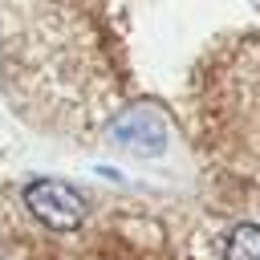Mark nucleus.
<instances>
[{
    "label": "nucleus",
    "mask_w": 260,
    "mask_h": 260,
    "mask_svg": "<svg viewBox=\"0 0 260 260\" xmlns=\"http://www.w3.org/2000/svg\"><path fill=\"white\" fill-rule=\"evenodd\" d=\"M73 244L69 260H223V228L207 232L187 215H154L142 207L114 211L110 228H89Z\"/></svg>",
    "instance_id": "1"
},
{
    "label": "nucleus",
    "mask_w": 260,
    "mask_h": 260,
    "mask_svg": "<svg viewBox=\"0 0 260 260\" xmlns=\"http://www.w3.org/2000/svg\"><path fill=\"white\" fill-rule=\"evenodd\" d=\"M24 207H28V215L41 228L61 232V236L85 228L89 223V211H93L89 199L73 183H61V179H32L24 187Z\"/></svg>",
    "instance_id": "2"
},
{
    "label": "nucleus",
    "mask_w": 260,
    "mask_h": 260,
    "mask_svg": "<svg viewBox=\"0 0 260 260\" xmlns=\"http://www.w3.org/2000/svg\"><path fill=\"white\" fill-rule=\"evenodd\" d=\"M110 138L138 158H154L167 150V126H162L158 110H150V106H126L122 114H114Z\"/></svg>",
    "instance_id": "3"
}]
</instances>
